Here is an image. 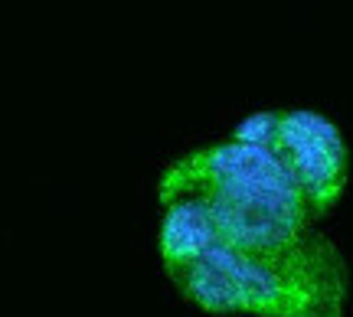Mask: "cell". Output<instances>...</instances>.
I'll list each match as a JSON object with an SVG mask.
<instances>
[{
	"label": "cell",
	"instance_id": "7a4b0ae2",
	"mask_svg": "<svg viewBox=\"0 0 353 317\" xmlns=\"http://www.w3.org/2000/svg\"><path fill=\"white\" fill-rule=\"evenodd\" d=\"M176 294L206 314L245 317H343L350 268L327 236L278 252H242L210 245L164 272Z\"/></svg>",
	"mask_w": 353,
	"mask_h": 317
},
{
	"label": "cell",
	"instance_id": "6da1fadb",
	"mask_svg": "<svg viewBox=\"0 0 353 317\" xmlns=\"http://www.w3.org/2000/svg\"><path fill=\"white\" fill-rule=\"evenodd\" d=\"M170 200L203 203L213 216L216 242L242 252L291 249L314 236L317 223L278 154L239 131L167 164L157 203Z\"/></svg>",
	"mask_w": 353,
	"mask_h": 317
},
{
	"label": "cell",
	"instance_id": "3957f363",
	"mask_svg": "<svg viewBox=\"0 0 353 317\" xmlns=\"http://www.w3.org/2000/svg\"><path fill=\"white\" fill-rule=\"evenodd\" d=\"M239 134L262 141L278 154L291 180L298 183L304 203L314 219L327 216L341 203L350 180V151L343 131L314 108H285V112H255L242 118Z\"/></svg>",
	"mask_w": 353,
	"mask_h": 317
}]
</instances>
